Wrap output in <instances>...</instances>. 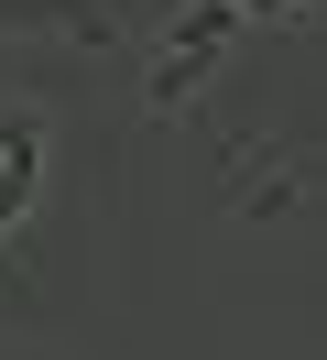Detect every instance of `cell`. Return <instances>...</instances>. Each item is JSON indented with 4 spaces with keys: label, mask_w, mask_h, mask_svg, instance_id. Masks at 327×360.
I'll return each mask as SVG.
<instances>
[{
    "label": "cell",
    "mask_w": 327,
    "mask_h": 360,
    "mask_svg": "<svg viewBox=\"0 0 327 360\" xmlns=\"http://www.w3.org/2000/svg\"><path fill=\"white\" fill-rule=\"evenodd\" d=\"M327 197L316 142H229V219H295Z\"/></svg>",
    "instance_id": "cell-1"
}]
</instances>
